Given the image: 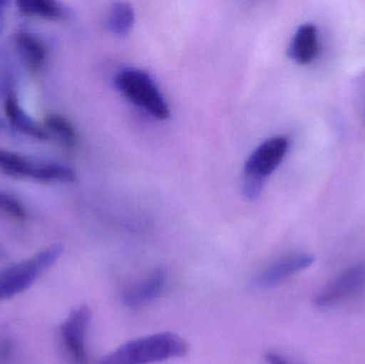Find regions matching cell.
<instances>
[{"label": "cell", "instance_id": "cell-1", "mask_svg": "<svg viewBox=\"0 0 365 364\" xmlns=\"http://www.w3.org/2000/svg\"><path fill=\"white\" fill-rule=\"evenodd\" d=\"M185 340L173 333H155L132 340L98 364H151L180 358L188 352Z\"/></svg>", "mask_w": 365, "mask_h": 364}, {"label": "cell", "instance_id": "cell-2", "mask_svg": "<svg viewBox=\"0 0 365 364\" xmlns=\"http://www.w3.org/2000/svg\"><path fill=\"white\" fill-rule=\"evenodd\" d=\"M115 88L136 106L145 109L158 120L169 119L170 107L155 81L148 73L128 68L115 76Z\"/></svg>", "mask_w": 365, "mask_h": 364}, {"label": "cell", "instance_id": "cell-3", "mask_svg": "<svg viewBox=\"0 0 365 364\" xmlns=\"http://www.w3.org/2000/svg\"><path fill=\"white\" fill-rule=\"evenodd\" d=\"M62 246L53 245L36 256L0 271V303L25 292L38 276L55 264Z\"/></svg>", "mask_w": 365, "mask_h": 364}, {"label": "cell", "instance_id": "cell-4", "mask_svg": "<svg viewBox=\"0 0 365 364\" xmlns=\"http://www.w3.org/2000/svg\"><path fill=\"white\" fill-rule=\"evenodd\" d=\"M91 311L87 306L75 309L60 327V341L71 364H88L87 333Z\"/></svg>", "mask_w": 365, "mask_h": 364}, {"label": "cell", "instance_id": "cell-5", "mask_svg": "<svg viewBox=\"0 0 365 364\" xmlns=\"http://www.w3.org/2000/svg\"><path fill=\"white\" fill-rule=\"evenodd\" d=\"M364 288L365 262H361L349 267L331 280L315 297L314 305L328 309L356 296Z\"/></svg>", "mask_w": 365, "mask_h": 364}, {"label": "cell", "instance_id": "cell-6", "mask_svg": "<svg viewBox=\"0 0 365 364\" xmlns=\"http://www.w3.org/2000/svg\"><path fill=\"white\" fill-rule=\"evenodd\" d=\"M289 139L285 136H274L259 145L249 156L245 164V177L265 182L280 166L289 151Z\"/></svg>", "mask_w": 365, "mask_h": 364}, {"label": "cell", "instance_id": "cell-7", "mask_svg": "<svg viewBox=\"0 0 365 364\" xmlns=\"http://www.w3.org/2000/svg\"><path fill=\"white\" fill-rule=\"evenodd\" d=\"M314 262V256L310 254H294L283 256L257 274L253 284L259 288H274L296 274L306 271Z\"/></svg>", "mask_w": 365, "mask_h": 364}, {"label": "cell", "instance_id": "cell-8", "mask_svg": "<svg viewBox=\"0 0 365 364\" xmlns=\"http://www.w3.org/2000/svg\"><path fill=\"white\" fill-rule=\"evenodd\" d=\"M166 286L167 271L158 267L143 279L126 288L122 293V303L130 309L143 307L160 297Z\"/></svg>", "mask_w": 365, "mask_h": 364}, {"label": "cell", "instance_id": "cell-9", "mask_svg": "<svg viewBox=\"0 0 365 364\" xmlns=\"http://www.w3.org/2000/svg\"><path fill=\"white\" fill-rule=\"evenodd\" d=\"M319 42L317 28L313 24L300 26L289 47V56L298 64H309L319 53Z\"/></svg>", "mask_w": 365, "mask_h": 364}, {"label": "cell", "instance_id": "cell-10", "mask_svg": "<svg viewBox=\"0 0 365 364\" xmlns=\"http://www.w3.org/2000/svg\"><path fill=\"white\" fill-rule=\"evenodd\" d=\"M4 111H6V117L9 123L14 130H19L21 134L27 135L31 138L38 139V140L48 139V135H47L44 126H41L24 110L14 94L11 93L6 98V103H4Z\"/></svg>", "mask_w": 365, "mask_h": 364}, {"label": "cell", "instance_id": "cell-11", "mask_svg": "<svg viewBox=\"0 0 365 364\" xmlns=\"http://www.w3.org/2000/svg\"><path fill=\"white\" fill-rule=\"evenodd\" d=\"M17 51L29 70L36 72L44 66L47 49L44 43L29 32H19L15 36Z\"/></svg>", "mask_w": 365, "mask_h": 364}, {"label": "cell", "instance_id": "cell-12", "mask_svg": "<svg viewBox=\"0 0 365 364\" xmlns=\"http://www.w3.org/2000/svg\"><path fill=\"white\" fill-rule=\"evenodd\" d=\"M16 4L19 12L25 16L47 21H61L68 16V9L53 0H21Z\"/></svg>", "mask_w": 365, "mask_h": 364}, {"label": "cell", "instance_id": "cell-13", "mask_svg": "<svg viewBox=\"0 0 365 364\" xmlns=\"http://www.w3.org/2000/svg\"><path fill=\"white\" fill-rule=\"evenodd\" d=\"M107 28L111 33L123 38L132 31L135 24V11L128 2H115L107 16Z\"/></svg>", "mask_w": 365, "mask_h": 364}, {"label": "cell", "instance_id": "cell-14", "mask_svg": "<svg viewBox=\"0 0 365 364\" xmlns=\"http://www.w3.org/2000/svg\"><path fill=\"white\" fill-rule=\"evenodd\" d=\"M44 128L48 135V138L55 139L63 147L71 149L76 145V130L73 124L63 115H56V113L47 115L45 118Z\"/></svg>", "mask_w": 365, "mask_h": 364}, {"label": "cell", "instance_id": "cell-15", "mask_svg": "<svg viewBox=\"0 0 365 364\" xmlns=\"http://www.w3.org/2000/svg\"><path fill=\"white\" fill-rule=\"evenodd\" d=\"M38 162L14 152L0 150V170L12 177L34 179Z\"/></svg>", "mask_w": 365, "mask_h": 364}, {"label": "cell", "instance_id": "cell-16", "mask_svg": "<svg viewBox=\"0 0 365 364\" xmlns=\"http://www.w3.org/2000/svg\"><path fill=\"white\" fill-rule=\"evenodd\" d=\"M0 213L17 222H24L27 218L23 204L14 197L2 192H0Z\"/></svg>", "mask_w": 365, "mask_h": 364}, {"label": "cell", "instance_id": "cell-17", "mask_svg": "<svg viewBox=\"0 0 365 364\" xmlns=\"http://www.w3.org/2000/svg\"><path fill=\"white\" fill-rule=\"evenodd\" d=\"M264 183L265 182L257 181V180L244 177V184H242V192L245 197L250 201L257 200L263 192Z\"/></svg>", "mask_w": 365, "mask_h": 364}, {"label": "cell", "instance_id": "cell-18", "mask_svg": "<svg viewBox=\"0 0 365 364\" xmlns=\"http://www.w3.org/2000/svg\"><path fill=\"white\" fill-rule=\"evenodd\" d=\"M266 361L268 364H291L287 358L278 353L269 352L265 355Z\"/></svg>", "mask_w": 365, "mask_h": 364}, {"label": "cell", "instance_id": "cell-19", "mask_svg": "<svg viewBox=\"0 0 365 364\" xmlns=\"http://www.w3.org/2000/svg\"><path fill=\"white\" fill-rule=\"evenodd\" d=\"M8 2L4 0H0V33H1L2 29H4V8H6Z\"/></svg>", "mask_w": 365, "mask_h": 364}, {"label": "cell", "instance_id": "cell-20", "mask_svg": "<svg viewBox=\"0 0 365 364\" xmlns=\"http://www.w3.org/2000/svg\"><path fill=\"white\" fill-rule=\"evenodd\" d=\"M6 122H4V120L0 119V130H4V128H6Z\"/></svg>", "mask_w": 365, "mask_h": 364}]
</instances>
